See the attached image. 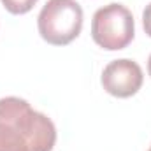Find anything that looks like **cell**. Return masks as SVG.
Returning <instances> with one entry per match:
<instances>
[{"mask_svg":"<svg viewBox=\"0 0 151 151\" xmlns=\"http://www.w3.org/2000/svg\"><path fill=\"white\" fill-rule=\"evenodd\" d=\"M148 74L151 77V55H150V58H148Z\"/></svg>","mask_w":151,"mask_h":151,"instance_id":"7","label":"cell"},{"mask_svg":"<svg viewBox=\"0 0 151 151\" xmlns=\"http://www.w3.org/2000/svg\"><path fill=\"white\" fill-rule=\"evenodd\" d=\"M40 37L53 46H67L79 37L83 7L76 0H47L37 18Z\"/></svg>","mask_w":151,"mask_h":151,"instance_id":"2","label":"cell"},{"mask_svg":"<svg viewBox=\"0 0 151 151\" xmlns=\"http://www.w3.org/2000/svg\"><path fill=\"white\" fill-rule=\"evenodd\" d=\"M150 151H151V148H150Z\"/></svg>","mask_w":151,"mask_h":151,"instance_id":"8","label":"cell"},{"mask_svg":"<svg viewBox=\"0 0 151 151\" xmlns=\"http://www.w3.org/2000/svg\"><path fill=\"white\" fill-rule=\"evenodd\" d=\"M142 27H144V32L151 37V2L142 11Z\"/></svg>","mask_w":151,"mask_h":151,"instance_id":"6","label":"cell"},{"mask_svg":"<svg viewBox=\"0 0 151 151\" xmlns=\"http://www.w3.org/2000/svg\"><path fill=\"white\" fill-rule=\"evenodd\" d=\"M142 81H144L142 69L139 67L137 62L130 58L113 60L111 63L106 65L100 77L104 90L118 99H128L135 95L141 90Z\"/></svg>","mask_w":151,"mask_h":151,"instance_id":"4","label":"cell"},{"mask_svg":"<svg viewBox=\"0 0 151 151\" xmlns=\"http://www.w3.org/2000/svg\"><path fill=\"white\" fill-rule=\"evenodd\" d=\"M56 127L25 99H0V151H53Z\"/></svg>","mask_w":151,"mask_h":151,"instance_id":"1","label":"cell"},{"mask_svg":"<svg viewBox=\"0 0 151 151\" xmlns=\"http://www.w3.org/2000/svg\"><path fill=\"white\" fill-rule=\"evenodd\" d=\"M135 37L132 12L121 4H107L95 11L91 19V39L106 51L125 49Z\"/></svg>","mask_w":151,"mask_h":151,"instance_id":"3","label":"cell"},{"mask_svg":"<svg viewBox=\"0 0 151 151\" xmlns=\"http://www.w3.org/2000/svg\"><path fill=\"white\" fill-rule=\"evenodd\" d=\"M11 14H27L34 9L39 0H0Z\"/></svg>","mask_w":151,"mask_h":151,"instance_id":"5","label":"cell"}]
</instances>
